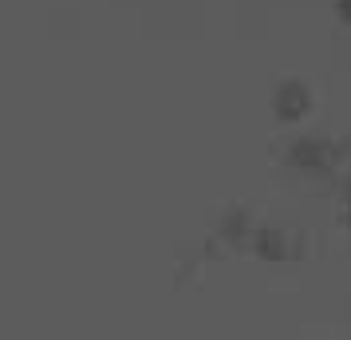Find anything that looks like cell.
<instances>
[{"label":"cell","mask_w":351,"mask_h":340,"mask_svg":"<svg viewBox=\"0 0 351 340\" xmlns=\"http://www.w3.org/2000/svg\"><path fill=\"white\" fill-rule=\"evenodd\" d=\"M339 159H343L339 146L332 139H319V135H304V139L288 143V166H296L300 174H328Z\"/></svg>","instance_id":"obj_1"},{"label":"cell","mask_w":351,"mask_h":340,"mask_svg":"<svg viewBox=\"0 0 351 340\" xmlns=\"http://www.w3.org/2000/svg\"><path fill=\"white\" fill-rule=\"evenodd\" d=\"M335 12H339L343 24H351V0H335Z\"/></svg>","instance_id":"obj_4"},{"label":"cell","mask_w":351,"mask_h":340,"mask_svg":"<svg viewBox=\"0 0 351 340\" xmlns=\"http://www.w3.org/2000/svg\"><path fill=\"white\" fill-rule=\"evenodd\" d=\"M312 91H308V83L300 80H285L276 83V91H272V111H276V119L280 123H300L304 115L312 111Z\"/></svg>","instance_id":"obj_3"},{"label":"cell","mask_w":351,"mask_h":340,"mask_svg":"<svg viewBox=\"0 0 351 340\" xmlns=\"http://www.w3.org/2000/svg\"><path fill=\"white\" fill-rule=\"evenodd\" d=\"M249 249H253L256 258L265 261H288L300 253V238L285 226H253L249 234Z\"/></svg>","instance_id":"obj_2"}]
</instances>
